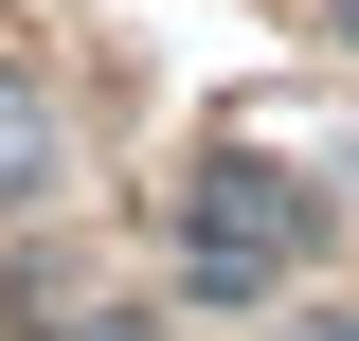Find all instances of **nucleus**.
Returning <instances> with one entry per match:
<instances>
[{
    "mask_svg": "<svg viewBox=\"0 0 359 341\" xmlns=\"http://www.w3.org/2000/svg\"><path fill=\"white\" fill-rule=\"evenodd\" d=\"M54 162V108H36V90H18V72H0V198H18V180H36Z\"/></svg>",
    "mask_w": 359,
    "mask_h": 341,
    "instance_id": "f03ea898",
    "label": "nucleus"
},
{
    "mask_svg": "<svg viewBox=\"0 0 359 341\" xmlns=\"http://www.w3.org/2000/svg\"><path fill=\"white\" fill-rule=\"evenodd\" d=\"M323 341H359V323H323Z\"/></svg>",
    "mask_w": 359,
    "mask_h": 341,
    "instance_id": "20e7f679",
    "label": "nucleus"
},
{
    "mask_svg": "<svg viewBox=\"0 0 359 341\" xmlns=\"http://www.w3.org/2000/svg\"><path fill=\"white\" fill-rule=\"evenodd\" d=\"M287 234H306V198H287L269 162H216L198 180V234H180V288H269Z\"/></svg>",
    "mask_w": 359,
    "mask_h": 341,
    "instance_id": "f257e3e1",
    "label": "nucleus"
},
{
    "mask_svg": "<svg viewBox=\"0 0 359 341\" xmlns=\"http://www.w3.org/2000/svg\"><path fill=\"white\" fill-rule=\"evenodd\" d=\"M323 18H341V36H359V0H323Z\"/></svg>",
    "mask_w": 359,
    "mask_h": 341,
    "instance_id": "7ed1b4c3",
    "label": "nucleus"
}]
</instances>
